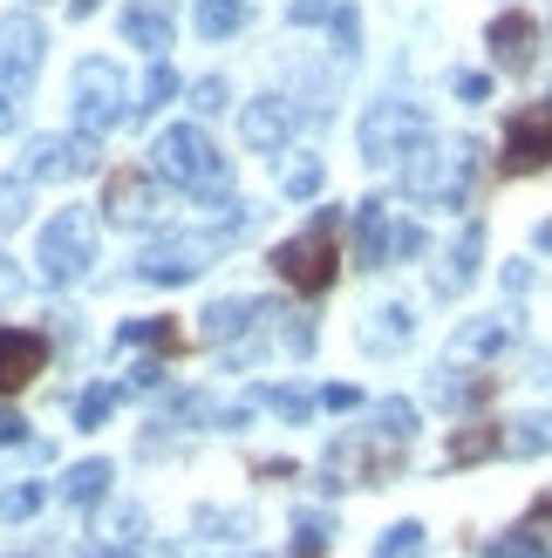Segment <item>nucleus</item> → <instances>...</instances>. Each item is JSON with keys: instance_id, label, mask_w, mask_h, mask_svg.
<instances>
[{"instance_id": "nucleus-1", "label": "nucleus", "mask_w": 552, "mask_h": 558, "mask_svg": "<svg viewBox=\"0 0 552 558\" xmlns=\"http://www.w3.org/2000/svg\"><path fill=\"white\" fill-rule=\"evenodd\" d=\"M478 144L471 136H417L396 163H403V191L417 205H436V211H457L464 198H471V184H478Z\"/></svg>"}, {"instance_id": "nucleus-2", "label": "nucleus", "mask_w": 552, "mask_h": 558, "mask_svg": "<svg viewBox=\"0 0 552 558\" xmlns=\"http://www.w3.org/2000/svg\"><path fill=\"white\" fill-rule=\"evenodd\" d=\"M151 163H157V178H164V184L191 191V198H218V205H226V191H232V163L218 157V144H212L199 123L164 130L157 144H151Z\"/></svg>"}, {"instance_id": "nucleus-3", "label": "nucleus", "mask_w": 552, "mask_h": 558, "mask_svg": "<svg viewBox=\"0 0 552 558\" xmlns=\"http://www.w3.org/2000/svg\"><path fill=\"white\" fill-rule=\"evenodd\" d=\"M89 266H96V218L82 205L55 211L41 226V245H35V272L48 279V287H69V279H82Z\"/></svg>"}, {"instance_id": "nucleus-4", "label": "nucleus", "mask_w": 552, "mask_h": 558, "mask_svg": "<svg viewBox=\"0 0 552 558\" xmlns=\"http://www.w3.org/2000/svg\"><path fill=\"white\" fill-rule=\"evenodd\" d=\"M245 218H232V226H218V232H184V239H157L144 259H136V279H151V287H184V279H199L226 245L239 239Z\"/></svg>"}, {"instance_id": "nucleus-5", "label": "nucleus", "mask_w": 552, "mask_h": 558, "mask_svg": "<svg viewBox=\"0 0 552 558\" xmlns=\"http://www.w3.org/2000/svg\"><path fill=\"white\" fill-rule=\"evenodd\" d=\"M335 226H341V211H321L300 239H287V245H273V272L287 279L293 293H327L335 287Z\"/></svg>"}, {"instance_id": "nucleus-6", "label": "nucleus", "mask_w": 552, "mask_h": 558, "mask_svg": "<svg viewBox=\"0 0 552 558\" xmlns=\"http://www.w3.org/2000/svg\"><path fill=\"white\" fill-rule=\"evenodd\" d=\"M123 109H130V82H123V69L103 62V54H89V62L75 69V130L103 136V130L123 123Z\"/></svg>"}, {"instance_id": "nucleus-7", "label": "nucleus", "mask_w": 552, "mask_h": 558, "mask_svg": "<svg viewBox=\"0 0 552 558\" xmlns=\"http://www.w3.org/2000/svg\"><path fill=\"white\" fill-rule=\"evenodd\" d=\"M423 130H430V117H423L417 102H369V109H362V130H355V144H362V163H396Z\"/></svg>"}, {"instance_id": "nucleus-8", "label": "nucleus", "mask_w": 552, "mask_h": 558, "mask_svg": "<svg viewBox=\"0 0 552 558\" xmlns=\"http://www.w3.org/2000/svg\"><path fill=\"white\" fill-rule=\"evenodd\" d=\"M96 136L89 130H75V136H35L21 157V178L27 184H62V178H89L96 171Z\"/></svg>"}, {"instance_id": "nucleus-9", "label": "nucleus", "mask_w": 552, "mask_h": 558, "mask_svg": "<svg viewBox=\"0 0 552 558\" xmlns=\"http://www.w3.org/2000/svg\"><path fill=\"white\" fill-rule=\"evenodd\" d=\"M41 54H48L41 21L35 14H8V21H0V89L21 96L27 82L41 75Z\"/></svg>"}, {"instance_id": "nucleus-10", "label": "nucleus", "mask_w": 552, "mask_h": 558, "mask_svg": "<svg viewBox=\"0 0 552 558\" xmlns=\"http://www.w3.org/2000/svg\"><path fill=\"white\" fill-rule=\"evenodd\" d=\"M499 163H505V178H539V171H552V102L526 109V117H512Z\"/></svg>"}, {"instance_id": "nucleus-11", "label": "nucleus", "mask_w": 552, "mask_h": 558, "mask_svg": "<svg viewBox=\"0 0 552 558\" xmlns=\"http://www.w3.org/2000/svg\"><path fill=\"white\" fill-rule=\"evenodd\" d=\"M103 211L117 218V226H157V218H164V191L144 171H117L103 184Z\"/></svg>"}, {"instance_id": "nucleus-12", "label": "nucleus", "mask_w": 552, "mask_h": 558, "mask_svg": "<svg viewBox=\"0 0 552 558\" xmlns=\"http://www.w3.org/2000/svg\"><path fill=\"white\" fill-rule=\"evenodd\" d=\"M484 41H491V54H499V69H512V75H526V69L539 62V21H532L526 8H505V14H491Z\"/></svg>"}, {"instance_id": "nucleus-13", "label": "nucleus", "mask_w": 552, "mask_h": 558, "mask_svg": "<svg viewBox=\"0 0 552 558\" xmlns=\"http://www.w3.org/2000/svg\"><path fill=\"white\" fill-rule=\"evenodd\" d=\"M41 361H48V341H41V333H27V327H0V396L27 388V381L41 375Z\"/></svg>"}, {"instance_id": "nucleus-14", "label": "nucleus", "mask_w": 552, "mask_h": 558, "mask_svg": "<svg viewBox=\"0 0 552 558\" xmlns=\"http://www.w3.org/2000/svg\"><path fill=\"white\" fill-rule=\"evenodd\" d=\"M355 266H362V272H382V266H389V205H382V198H362V205H355Z\"/></svg>"}, {"instance_id": "nucleus-15", "label": "nucleus", "mask_w": 552, "mask_h": 558, "mask_svg": "<svg viewBox=\"0 0 552 558\" xmlns=\"http://www.w3.org/2000/svg\"><path fill=\"white\" fill-rule=\"evenodd\" d=\"M512 341H518V320L512 314H484V320L451 333V361H491V354H505Z\"/></svg>"}, {"instance_id": "nucleus-16", "label": "nucleus", "mask_w": 552, "mask_h": 558, "mask_svg": "<svg viewBox=\"0 0 552 558\" xmlns=\"http://www.w3.org/2000/svg\"><path fill=\"white\" fill-rule=\"evenodd\" d=\"M293 123H300V117H293L287 96H260V102L239 117V130H245V144H253V150H287Z\"/></svg>"}, {"instance_id": "nucleus-17", "label": "nucleus", "mask_w": 552, "mask_h": 558, "mask_svg": "<svg viewBox=\"0 0 552 558\" xmlns=\"http://www.w3.org/2000/svg\"><path fill=\"white\" fill-rule=\"evenodd\" d=\"M478 259H484V232L471 226V232H457V239H451V253H444V259H436V272H430V287L444 293V300H457V293H464V279L478 272Z\"/></svg>"}, {"instance_id": "nucleus-18", "label": "nucleus", "mask_w": 552, "mask_h": 558, "mask_svg": "<svg viewBox=\"0 0 552 558\" xmlns=\"http://www.w3.org/2000/svg\"><path fill=\"white\" fill-rule=\"evenodd\" d=\"M123 41H136V48H144L151 62H157V54L171 48V14H164L157 0H136V8L123 14Z\"/></svg>"}, {"instance_id": "nucleus-19", "label": "nucleus", "mask_w": 552, "mask_h": 558, "mask_svg": "<svg viewBox=\"0 0 552 558\" xmlns=\"http://www.w3.org/2000/svg\"><path fill=\"white\" fill-rule=\"evenodd\" d=\"M253 320H260V300H212L199 314V341L218 348V341H232V333H245Z\"/></svg>"}, {"instance_id": "nucleus-20", "label": "nucleus", "mask_w": 552, "mask_h": 558, "mask_svg": "<svg viewBox=\"0 0 552 558\" xmlns=\"http://www.w3.org/2000/svg\"><path fill=\"white\" fill-rule=\"evenodd\" d=\"M409 333H417V320H409V306H382V314L369 320V333H362V348L369 354H396Z\"/></svg>"}, {"instance_id": "nucleus-21", "label": "nucleus", "mask_w": 552, "mask_h": 558, "mask_svg": "<svg viewBox=\"0 0 552 558\" xmlns=\"http://www.w3.org/2000/svg\"><path fill=\"white\" fill-rule=\"evenodd\" d=\"M505 457H552V409L526 415V423H512V436L499 442Z\"/></svg>"}, {"instance_id": "nucleus-22", "label": "nucleus", "mask_w": 552, "mask_h": 558, "mask_svg": "<svg viewBox=\"0 0 552 558\" xmlns=\"http://www.w3.org/2000/svg\"><path fill=\"white\" fill-rule=\"evenodd\" d=\"M245 27V0H199V35L205 41H232Z\"/></svg>"}, {"instance_id": "nucleus-23", "label": "nucleus", "mask_w": 552, "mask_h": 558, "mask_svg": "<svg viewBox=\"0 0 552 558\" xmlns=\"http://www.w3.org/2000/svg\"><path fill=\"white\" fill-rule=\"evenodd\" d=\"M123 348H151V354H178V341L184 333L171 327V320H123V333H117Z\"/></svg>"}, {"instance_id": "nucleus-24", "label": "nucleus", "mask_w": 552, "mask_h": 558, "mask_svg": "<svg viewBox=\"0 0 552 558\" xmlns=\"http://www.w3.org/2000/svg\"><path fill=\"white\" fill-rule=\"evenodd\" d=\"M103 490H109V463H103V457H89V463H75L69 477H62V497H69V505H96Z\"/></svg>"}, {"instance_id": "nucleus-25", "label": "nucleus", "mask_w": 552, "mask_h": 558, "mask_svg": "<svg viewBox=\"0 0 552 558\" xmlns=\"http://www.w3.org/2000/svg\"><path fill=\"white\" fill-rule=\"evenodd\" d=\"M321 184H327L321 157H293V163H280V191H287V198H314Z\"/></svg>"}, {"instance_id": "nucleus-26", "label": "nucleus", "mask_w": 552, "mask_h": 558, "mask_svg": "<svg viewBox=\"0 0 552 558\" xmlns=\"http://www.w3.org/2000/svg\"><path fill=\"white\" fill-rule=\"evenodd\" d=\"M171 96H178V69H171V62L157 54V62H151V75H144V102H136V109L151 117V109H164Z\"/></svg>"}, {"instance_id": "nucleus-27", "label": "nucleus", "mask_w": 552, "mask_h": 558, "mask_svg": "<svg viewBox=\"0 0 552 558\" xmlns=\"http://www.w3.org/2000/svg\"><path fill=\"white\" fill-rule=\"evenodd\" d=\"M375 558H423V524H389L375 538Z\"/></svg>"}, {"instance_id": "nucleus-28", "label": "nucleus", "mask_w": 552, "mask_h": 558, "mask_svg": "<svg viewBox=\"0 0 552 558\" xmlns=\"http://www.w3.org/2000/svg\"><path fill=\"white\" fill-rule=\"evenodd\" d=\"M375 423H382V442H409V429H417V402H382L375 409Z\"/></svg>"}, {"instance_id": "nucleus-29", "label": "nucleus", "mask_w": 552, "mask_h": 558, "mask_svg": "<svg viewBox=\"0 0 552 558\" xmlns=\"http://www.w3.org/2000/svg\"><path fill=\"white\" fill-rule=\"evenodd\" d=\"M117 396H123V388H109V381L89 388V396L75 402V423H82V429H103V423H109V409H117Z\"/></svg>"}, {"instance_id": "nucleus-30", "label": "nucleus", "mask_w": 552, "mask_h": 558, "mask_svg": "<svg viewBox=\"0 0 552 558\" xmlns=\"http://www.w3.org/2000/svg\"><path fill=\"white\" fill-rule=\"evenodd\" d=\"M41 505H48V490H41V484H14L8 497H0V518H8V524H21V518H35Z\"/></svg>"}, {"instance_id": "nucleus-31", "label": "nucleus", "mask_w": 552, "mask_h": 558, "mask_svg": "<svg viewBox=\"0 0 552 558\" xmlns=\"http://www.w3.org/2000/svg\"><path fill=\"white\" fill-rule=\"evenodd\" d=\"M499 442H505V436H491V429H464V436L451 442V463H478V457H499Z\"/></svg>"}, {"instance_id": "nucleus-32", "label": "nucleus", "mask_w": 552, "mask_h": 558, "mask_svg": "<svg viewBox=\"0 0 552 558\" xmlns=\"http://www.w3.org/2000/svg\"><path fill=\"white\" fill-rule=\"evenodd\" d=\"M27 218V178H0V232H14Z\"/></svg>"}, {"instance_id": "nucleus-33", "label": "nucleus", "mask_w": 552, "mask_h": 558, "mask_svg": "<svg viewBox=\"0 0 552 558\" xmlns=\"http://www.w3.org/2000/svg\"><path fill=\"white\" fill-rule=\"evenodd\" d=\"M327 27H335V54H362V14L355 8H335Z\"/></svg>"}, {"instance_id": "nucleus-34", "label": "nucleus", "mask_w": 552, "mask_h": 558, "mask_svg": "<svg viewBox=\"0 0 552 558\" xmlns=\"http://www.w3.org/2000/svg\"><path fill=\"white\" fill-rule=\"evenodd\" d=\"M260 402L273 409V415H287V423H308V396H300V388H260Z\"/></svg>"}, {"instance_id": "nucleus-35", "label": "nucleus", "mask_w": 552, "mask_h": 558, "mask_svg": "<svg viewBox=\"0 0 552 558\" xmlns=\"http://www.w3.org/2000/svg\"><path fill=\"white\" fill-rule=\"evenodd\" d=\"M226 96H232L226 82H218V75H205L199 89H191V109H199V117H218V109H226Z\"/></svg>"}, {"instance_id": "nucleus-36", "label": "nucleus", "mask_w": 552, "mask_h": 558, "mask_svg": "<svg viewBox=\"0 0 552 558\" xmlns=\"http://www.w3.org/2000/svg\"><path fill=\"white\" fill-rule=\"evenodd\" d=\"M484 558H545V545L532 532H518V538H499V545H484Z\"/></svg>"}, {"instance_id": "nucleus-37", "label": "nucleus", "mask_w": 552, "mask_h": 558, "mask_svg": "<svg viewBox=\"0 0 552 558\" xmlns=\"http://www.w3.org/2000/svg\"><path fill=\"white\" fill-rule=\"evenodd\" d=\"M423 245H430V239H423V226H389V259H417Z\"/></svg>"}, {"instance_id": "nucleus-38", "label": "nucleus", "mask_w": 552, "mask_h": 558, "mask_svg": "<svg viewBox=\"0 0 552 558\" xmlns=\"http://www.w3.org/2000/svg\"><path fill=\"white\" fill-rule=\"evenodd\" d=\"M451 89H457V102H484V96H491V75H484V69H457Z\"/></svg>"}, {"instance_id": "nucleus-39", "label": "nucleus", "mask_w": 552, "mask_h": 558, "mask_svg": "<svg viewBox=\"0 0 552 558\" xmlns=\"http://www.w3.org/2000/svg\"><path fill=\"white\" fill-rule=\"evenodd\" d=\"M293 558H327V524H308V518H300V538H293Z\"/></svg>"}, {"instance_id": "nucleus-40", "label": "nucleus", "mask_w": 552, "mask_h": 558, "mask_svg": "<svg viewBox=\"0 0 552 558\" xmlns=\"http://www.w3.org/2000/svg\"><path fill=\"white\" fill-rule=\"evenodd\" d=\"M335 8H341V0H293V8H287V21H293V27H314V21H327Z\"/></svg>"}, {"instance_id": "nucleus-41", "label": "nucleus", "mask_w": 552, "mask_h": 558, "mask_svg": "<svg viewBox=\"0 0 552 558\" xmlns=\"http://www.w3.org/2000/svg\"><path fill=\"white\" fill-rule=\"evenodd\" d=\"M355 402H362V388H348V381H335V388H321V409H335V415H348Z\"/></svg>"}, {"instance_id": "nucleus-42", "label": "nucleus", "mask_w": 552, "mask_h": 558, "mask_svg": "<svg viewBox=\"0 0 552 558\" xmlns=\"http://www.w3.org/2000/svg\"><path fill=\"white\" fill-rule=\"evenodd\" d=\"M505 287H512V293H526V287H532V266H526V259H512V266H505Z\"/></svg>"}, {"instance_id": "nucleus-43", "label": "nucleus", "mask_w": 552, "mask_h": 558, "mask_svg": "<svg viewBox=\"0 0 552 558\" xmlns=\"http://www.w3.org/2000/svg\"><path fill=\"white\" fill-rule=\"evenodd\" d=\"M0 442H27V423H21V415H0Z\"/></svg>"}, {"instance_id": "nucleus-44", "label": "nucleus", "mask_w": 552, "mask_h": 558, "mask_svg": "<svg viewBox=\"0 0 552 558\" xmlns=\"http://www.w3.org/2000/svg\"><path fill=\"white\" fill-rule=\"evenodd\" d=\"M157 381H164V368H157V361H144V368L130 375V388H157Z\"/></svg>"}, {"instance_id": "nucleus-45", "label": "nucleus", "mask_w": 552, "mask_h": 558, "mask_svg": "<svg viewBox=\"0 0 552 558\" xmlns=\"http://www.w3.org/2000/svg\"><path fill=\"white\" fill-rule=\"evenodd\" d=\"M14 293H21V272H14L8 259H0V300H14Z\"/></svg>"}, {"instance_id": "nucleus-46", "label": "nucleus", "mask_w": 552, "mask_h": 558, "mask_svg": "<svg viewBox=\"0 0 552 558\" xmlns=\"http://www.w3.org/2000/svg\"><path fill=\"white\" fill-rule=\"evenodd\" d=\"M8 130H14V96L0 89V136H8Z\"/></svg>"}, {"instance_id": "nucleus-47", "label": "nucleus", "mask_w": 552, "mask_h": 558, "mask_svg": "<svg viewBox=\"0 0 552 558\" xmlns=\"http://www.w3.org/2000/svg\"><path fill=\"white\" fill-rule=\"evenodd\" d=\"M82 558H130V551H123V545H89Z\"/></svg>"}, {"instance_id": "nucleus-48", "label": "nucleus", "mask_w": 552, "mask_h": 558, "mask_svg": "<svg viewBox=\"0 0 552 558\" xmlns=\"http://www.w3.org/2000/svg\"><path fill=\"white\" fill-rule=\"evenodd\" d=\"M532 245H539V253H552V218H545V226L532 232Z\"/></svg>"}, {"instance_id": "nucleus-49", "label": "nucleus", "mask_w": 552, "mask_h": 558, "mask_svg": "<svg viewBox=\"0 0 552 558\" xmlns=\"http://www.w3.org/2000/svg\"><path fill=\"white\" fill-rule=\"evenodd\" d=\"M96 8H103V0H69V14H75V21H82V14H96Z\"/></svg>"}, {"instance_id": "nucleus-50", "label": "nucleus", "mask_w": 552, "mask_h": 558, "mask_svg": "<svg viewBox=\"0 0 552 558\" xmlns=\"http://www.w3.org/2000/svg\"><path fill=\"white\" fill-rule=\"evenodd\" d=\"M532 524H552V497H539V511H532Z\"/></svg>"}]
</instances>
